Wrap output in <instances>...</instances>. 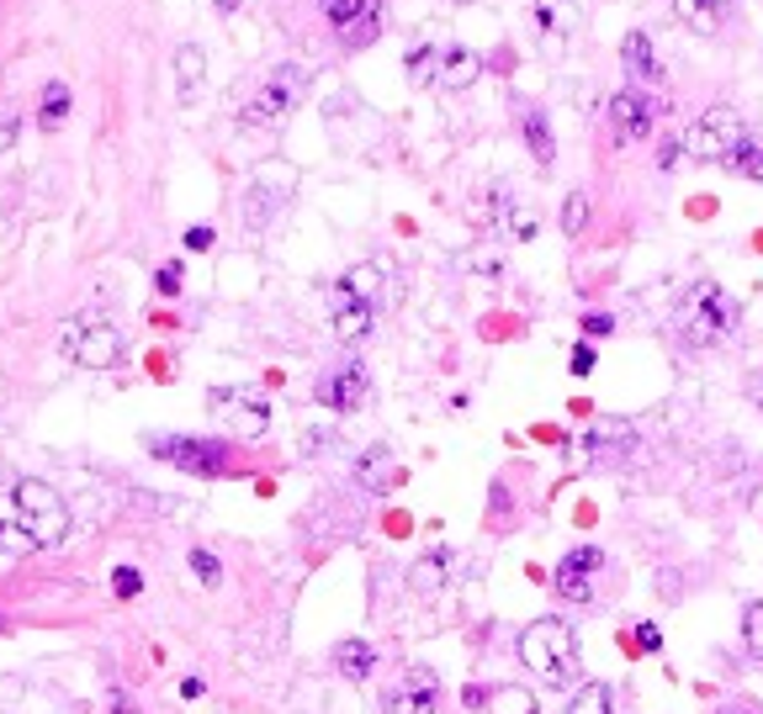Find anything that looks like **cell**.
I'll return each mask as SVG.
<instances>
[{
	"mask_svg": "<svg viewBox=\"0 0 763 714\" xmlns=\"http://www.w3.org/2000/svg\"><path fill=\"white\" fill-rule=\"evenodd\" d=\"M519 661L551 688H579V635L568 620H536L530 630H519Z\"/></svg>",
	"mask_w": 763,
	"mask_h": 714,
	"instance_id": "6da1fadb",
	"label": "cell"
},
{
	"mask_svg": "<svg viewBox=\"0 0 763 714\" xmlns=\"http://www.w3.org/2000/svg\"><path fill=\"white\" fill-rule=\"evenodd\" d=\"M11 513H16V524L32 535L37 551H54V545L69 540V503L59 498V487H48L43 476H22L11 487Z\"/></svg>",
	"mask_w": 763,
	"mask_h": 714,
	"instance_id": "7a4b0ae2",
	"label": "cell"
},
{
	"mask_svg": "<svg viewBox=\"0 0 763 714\" xmlns=\"http://www.w3.org/2000/svg\"><path fill=\"white\" fill-rule=\"evenodd\" d=\"M737 318H742V307H737L716 281H700V286H689V297L678 307V328H684V339L689 344H721V339H732L737 333Z\"/></svg>",
	"mask_w": 763,
	"mask_h": 714,
	"instance_id": "3957f363",
	"label": "cell"
},
{
	"mask_svg": "<svg viewBox=\"0 0 763 714\" xmlns=\"http://www.w3.org/2000/svg\"><path fill=\"white\" fill-rule=\"evenodd\" d=\"M59 350L86 371H112L123 360V333L106 324L101 313H75L59 324Z\"/></svg>",
	"mask_w": 763,
	"mask_h": 714,
	"instance_id": "277c9868",
	"label": "cell"
},
{
	"mask_svg": "<svg viewBox=\"0 0 763 714\" xmlns=\"http://www.w3.org/2000/svg\"><path fill=\"white\" fill-rule=\"evenodd\" d=\"M307 95V69H298V64H281L266 86L255 90L245 101V112H239V127L245 133H255V127H281V122L298 112V101Z\"/></svg>",
	"mask_w": 763,
	"mask_h": 714,
	"instance_id": "5b68a950",
	"label": "cell"
},
{
	"mask_svg": "<svg viewBox=\"0 0 763 714\" xmlns=\"http://www.w3.org/2000/svg\"><path fill=\"white\" fill-rule=\"evenodd\" d=\"M742 138H748V122L737 117L732 106H710L700 122H689V133H684L678 149L689 154V159H700V165H721Z\"/></svg>",
	"mask_w": 763,
	"mask_h": 714,
	"instance_id": "8992f818",
	"label": "cell"
},
{
	"mask_svg": "<svg viewBox=\"0 0 763 714\" xmlns=\"http://www.w3.org/2000/svg\"><path fill=\"white\" fill-rule=\"evenodd\" d=\"M149 450L165 455L176 472H191V476L228 472V445H223V440H202V434H154Z\"/></svg>",
	"mask_w": 763,
	"mask_h": 714,
	"instance_id": "52a82bcc",
	"label": "cell"
},
{
	"mask_svg": "<svg viewBox=\"0 0 763 714\" xmlns=\"http://www.w3.org/2000/svg\"><path fill=\"white\" fill-rule=\"evenodd\" d=\"M207 408H213L228 429L249 434V440H260V434L271 429V403H266L255 387H213L207 392Z\"/></svg>",
	"mask_w": 763,
	"mask_h": 714,
	"instance_id": "ba28073f",
	"label": "cell"
},
{
	"mask_svg": "<svg viewBox=\"0 0 763 714\" xmlns=\"http://www.w3.org/2000/svg\"><path fill=\"white\" fill-rule=\"evenodd\" d=\"M579 450L594 461V466H620L631 450H637V423L631 418H594L579 434Z\"/></svg>",
	"mask_w": 763,
	"mask_h": 714,
	"instance_id": "9c48e42d",
	"label": "cell"
},
{
	"mask_svg": "<svg viewBox=\"0 0 763 714\" xmlns=\"http://www.w3.org/2000/svg\"><path fill=\"white\" fill-rule=\"evenodd\" d=\"M367 392H371L367 365H361V360H345L339 371H329V376H324V382L313 387V397H318V403H324L329 413L345 418V413H356V408L367 403Z\"/></svg>",
	"mask_w": 763,
	"mask_h": 714,
	"instance_id": "30bf717a",
	"label": "cell"
},
{
	"mask_svg": "<svg viewBox=\"0 0 763 714\" xmlns=\"http://www.w3.org/2000/svg\"><path fill=\"white\" fill-rule=\"evenodd\" d=\"M599 566H605V556H599L594 545H579V551H568V556L557 562V577H551V588L568 598V603H588V593H594V577H599Z\"/></svg>",
	"mask_w": 763,
	"mask_h": 714,
	"instance_id": "8fae6325",
	"label": "cell"
},
{
	"mask_svg": "<svg viewBox=\"0 0 763 714\" xmlns=\"http://www.w3.org/2000/svg\"><path fill=\"white\" fill-rule=\"evenodd\" d=\"M435 693H440L435 672L429 667H408V678L382 693V714H435Z\"/></svg>",
	"mask_w": 763,
	"mask_h": 714,
	"instance_id": "7c38bea8",
	"label": "cell"
},
{
	"mask_svg": "<svg viewBox=\"0 0 763 714\" xmlns=\"http://www.w3.org/2000/svg\"><path fill=\"white\" fill-rule=\"evenodd\" d=\"M329 324H335V333L345 344H361L371 328H377V307L361 297H350L345 286H335V292H329Z\"/></svg>",
	"mask_w": 763,
	"mask_h": 714,
	"instance_id": "4fadbf2b",
	"label": "cell"
},
{
	"mask_svg": "<svg viewBox=\"0 0 763 714\" xmlns=\"http://www.w3.org/2000/svg\"><path fill=\"white\" fill-rule=\"evenodd\" d=\"M652 117H658V112H652V101H647L637 86H626L610 95L615 138H647V133H652Z\"/></svg>",
	"mask_w": 763,
	"mask_h": 714,
	"instance_id": "5bb4252c",
	"label": "cell"
},
{
	"mask_svg": "<svg viewBox=\"0 0 763 714\" xmlns=\"http://www.w3.org/2000/svg\"><path fill=\"white\" fill-rule=\"evenodd\" d=\"M673 16L700 37H716L732 22V0H673Z\"/></svg>",
	"mask_w": 763,
	"mask_h": 714,
	"instance_id": "9a60e30c",
	"label": "cell"
},
{
	"mask_svg": "<svg viewBox=\"0 0 763 714\" xmlns=\"http://www.w3.org/2000/svg\"><path fill=\"white\" fill-rule=\"evenodd\" d=\"M620 64H626V75L641 80V86H658L663 80V64L652 54V37L647 32H626V43H620Z\"/></svg>",
	"mask_w": 763,
	"mask_h": 714,
	"instance_id": "2e32d148",
	"label": "cell"
},
{
	"mask_svg": "<svg viewBox=\"0 0 763 714\" xmlns=\"http://www.w3.org/2000/svg\"><path fill=\"white\" fill-rule=\"evenodd\" d=\"M202 80H207V54L197 43H181L176 48V95L181 101H197L202 95Z\"/></svg>",
	"mask_w": 763,
	"mask_h": 714,
	"instance_id": "e0dca14e",
	"label": "cell"
},
{
	"mask_svg": "<svg viewBox=\"0 0 763 714\" xmlns=\"http://www.w3.org/2000/svg\"><path fill=\"white\" fill-rule=\"evenodd\" d=\"M287 196H292L287 185H266V180H255V185L245 191V223H249V228H266L276 212H281Z\"/></svg>",
	"mask_w": 763,
	"mask_h": 714,
	"instance_id": "ac0fdd59",
	"label": "cell"
},
{
	"mask_svg": "<svg viewBox=\"0 0 763 714\" xmlns=\"http://www.w3.org/2000/svg\"><path fill=\"white\" fill-rule=\"evenodd\" d=\"M483 75V59L472 48H440V86L446 90H467Z\"/></svg>",
	"mask_w": 763,
	"mask_h": 714,
	"instance_id": "d6986e66",
	"label": "cell"
},
{
	"mask_svg": "<svg viewBox=\"0 0 763 714\" xmlns=\"http://www.w3.org/2000/svg\"><path fill=\"white\" fill-rule=\"evenodd\" d=\"M536 22L551 32V37H573L583 27V5L579 0H536Z\"/></svg>",
	"mask_w": 763,
	"mask_h": 714,
	"instance_id": "ffe728a7",
	"label": "cell"
},
{
	"mask_svg": "<svg viewBox=\"0 0 763 714\" xmlns=\"http://www.w3.org/2000/svg\"><path fill=\"white\" fill-rule=\"evenodd\" d=\"M356 481H361L367 492H382V487H393V481H397L393 450H388V445H371L367 455L356 461Z\"/></svg>",
	"mask_w": 763,
	"mask_h": 714,
	"instance_id": "44dd1931",
	"label": "cell"
},
{
	"mask_svg": "<svg viewBox=\"0 0 763 714\" xmlns=\"http://www.w3.org/2000/svg\"><path fill=\"white\" fill-rule=\"evenodd\" d=\"M339 286H345L350 297H361V302L377 307V292L388 286V265H382V260H361V265H350L345 275H339Z\"/></svg>",
	"mask_w": 763,
	"mask_h": 714,
	"instance_id": "7402d4cb",
	"label": "cell"
},
{
	"mask_svg": "<svg viewBox=\"0 0 763 714\" xmlns=\"http://www.w3.org/2000/svg\"><path fill=\"white\" fill-rule=\"evenodd\" d=\"M446 571H451V551H429L408 566V588L414 593H440L446 588Z\"/></svg>",
	"mask_w": 763,
	"mask_h": 714,
	"instance_id": "603a6c76",
	"label": "cell"
},
{
	"mask_svg": "<svg viewBox=\"0 0 763 714\" xmlns=\"http://www.w3.org/2000/svg\"><path fill=\"white\" fill-rule=\"evenodd\" d=\"M335 661H339V672H345V678H356V683H361V678H371V672H377V661H382V656H377V646H371V641H339Z\"/></svg>",
	"mask_w": 763,
	"mask_h": 714,
	"instance_id": "cb8c5ba5",
	"label": "cell"
},
{
	"mask_svg": "<svg viewBox=\"0 0 763 714\" xmlns=\"http://www.w3.org/2000/svg\"><path fill=\"white\" fill-rule=\"evenodd\" d=\"M403 69H408V86H440V48L435 43H414L403 54Z\"/></svg>",
	"mask_w": 763,
	"mask_h": 714,
	"instance_id": "d4e9b609",
	"label": "cell"
},
{
	"mask_svg": "<svg viewBox=\"0 0 763 714\" xmlns=\"http://www.w3.org/2000/svg\"><path fill=\"white\" fill-rule=\"evenodd\" d=\"M69 106H75L69 86H64V80H48V86H43V101H37V117H43V127H59V122L69 117Z\"/></svg>",
	"mask_w": 763,
	"mask_h": 714,
	"instance_id": "484cf974",
	"label": "cell"
},
{
	"mask_svg": "<svg viewBox=\"0 0 763 714\" xmlns=\"http://www.w3.org/2000/svg\"><path fill=\"white\" fill-rule=\"evenodd\" d=\"M489 710L493 714H541L536 710V699H530V688H519V683L489 688Z\"/></svg>",
	"mask_w": 763,
	"mask_h": 714,
	"instance_id": "4316f807",
	"label": "cell"
},
{
	"mask_svg": "<svg viewBox=\"0 0 763 714\" xmlns=\"http://www.w3.org/2000/svg\"><path fill=\"white\" fill-rule=\"evenodd\" d=\"M568 714H615V699H610V683H579Z\"/></svg>",
	"mask_w": 763,
	"mask_h": 714,
	"instance_id": "83f0119b",
	"label": "cell"
},
{
	"mask_svg": "<svg viewBox=\"0 0 763 714\" xmlns=\"http://www.w3.org/2000/svg\"><path fill=\"white\" fill-rule=\"evenodd\" d=\"M721 165H727V170H732V175L763 180V149H759V144H753V138H742V144H737V149L727 154V159H721Z\"/></svg>",
	"mask_w": 763,
	"mask_h": 714,
	"instance_id": "f1b7e54d",
	"label": "cell"
},
{
	"mask_svg": "<svg viewBox=\"0 0 763 714\" xmlns=\"http://www.w3.org/2000/svg\"><path fill=\"white\" fill-rule=\"evenodd\" d=\"M525 144H530V154H536L541 165H551V159H557V138H551V127H547V117H541V112H530V117H525Z\"/></svg>",
	"mask_w": 763,
	"mask_h": 714,
	"instance_id": "f546056e",
	"label": "cell"
},
{
	"mask_svg": "<svg viewBox=\"0 0 763 714\" xmlns=\"http://www.w3.org/2000/svg\"><path fill=\"white\" fill-rule=\"evenodd\" d=\"M371 5H377V0H318V11H324L335 27H356Z\"/></svg>",
	"mask_w": 763,
	"mask_h": 714,
	"instance_id": "4dcf8cb0",
	"label": "cell"
},
{
	"mask_svg": "<svg viewBox=\"0 0 763 714\" xmlns=\"http://www.w3.org/2000/svg\"><path fill=\"white\" fill-rule=\"evenodd\" d=\"M742 646L753 661H763V598H753L748 609H742Z\"/></svg>",
	"mask_w": 763,
	"mask_h": 714,
	"instance_id": "1f68e13d",
	"label": "cell"
},
{
	"mask_svg": "<svg viewBox=\"0 0 763 714\" xmlns=\"http://www.w3.org/2000/svg\"><path fill=\"white\" fill-rule=\"evenodd\" d=\"M0 551H5L11 562H22V556H32V551H37V545H32V535L22 530V524H16V513H11V519H0Z\"/></svg>",
	"mask_w": 763,
	"mask_h": 714,
	"instance_id": "d6a6232c",
	"label": "cell"
},
{
	"mask_svg": "<svg viewBox=\"0 0 763 714\" xmlns=\"http://www.w3.org/2000/svg\"><path fill=\"white\" fill-rule=\"evenodd\" d=\"M186 566H191V577H197L202 588H217V582H223V562H217L213 551H202V545H191Z\"/></svg>",
	"mask_w": 763,
	"mask_h": 714,
	"instance_id": "836d02e7",
	"label": "cell"
},
{
	"mask_svg": "<svg viewBox=\"0 0 763 714\" xmlns=\"http://www.w3.org/2000/svg\"><path fill=\"white\" fill-rule=\"evenodd\" d=\"M583 228H588V196L573 191V196L562 202V234H583Z\"/></svg>",
	"mask_w": 763,
	"mask_h": 714,
	"instance_id": "e575fe53",
	"label": "cell"
},
{
	"mask_svg": "<svg viewBox=\"0 0 763 714\" xmlns=\"http://www.w3.org/2000/svg\"><path fill=\"white\" fill-rule=\"evenodd\" d=\"M181 286H186V270L176 265V260L154 270V292H159V297H181Z\"/></svg>",
	"mask_w": 763,
	"mask_h": 714,
	"instance_id": "d590c367",
	"label": "cell"
},
{
	"mask_svg": "<svg viewBox=\"0 0 763 714\" xmlns=\"http://www.w3.org/2000/svg\"><path fill=\"white\" fill-rule=\"evenodd\" d=\"M112 593H117V598H138V593H144V571H138V566H117V571H112Z\"/></svg>",
	"mask_w": 763,
	"mask_h": 714,
	"instance_id": "8d00e7d4",
	"label": "cell"
},
{
	"mask_svg": "<svg viewBox=\"0 0 763 714\" xmlns=\"http://www.w3.org/2000/svg\"><path fill=\"white\" fill-rule=\"evenodd\" d=\"M377 22H382V5H371L367 16L350 27V48H361V43H371V32H377Z\"/></svg>",
	"mask_w": 763,
	"mask_h": 714,
	"instance_id": "74e56055",
	"label": "cell"
},
{
	"mask_svg": "<svg viewBox=\"0 0 763 714\" xmlns=\"http://www.w3.org/2000/svg\"><path fill=\"white\" fill-rule=\"evenodd\" d=\"M610 328H615L610 313H588V318H583V333H594V339H605Z\"/></svg>",
	"mask_w": 763,
	"mask_h": 714,
	"instance_id": "f35d334b",
	"label": "cell"
},
{
	"mask_svg": "<svg viewBox=\"0 0 763 714\" xmlns=\"http://www.w3.org/2000/svg\"><path fill=\"white\" fill-rule=\"evenodd\" d=\"M637 646H641V651H663V630H658V625H637Z\"/></svg>",
	"mask_w": 763,
	"mask_h": 714,
	"instance_id": "ab89813d",
	"label": "cell"
},
{
	"mask_svg": "<svg viewBox=\"0 0 763 714\" xmlns=\"http://www.w3.org/2000/svg\"><path fill=\"white\" fill-rule=\"evenodd\" d=\"M594 371V344H573V376H588Z\"/></svg>",
	"mask_w": 763,
	"mask_h": 714,
	"instance_id": "60d3db41",
	"label": "cell"
},
{
	"mask_svg": "<svg viewBox=\"0 0 763 714\" xmlns=\"http://www.w3.org/2000/svg\"><path fill=\"white\" fill-rule=\"evenodd\" d=\"M207 243H213V228H207V223L186 228V249H207Z\"/></svg>",
	"mask_w": 763,
	"mask_h": 714,
	"instance_id": "b9f144b4",
	"label": "cell"
},
{
	"mask_svg": "<svg viewBox=\"0 0 763 714\" xmlns=\"http://www.w3.org/2000/svg\"><path fill=\"white\" fill-rule=\"evenodd\" d=\"M329 440H339V434H329V429H313V434L303 440V450H307V455H318V450L329 445Z\"/></svg>",
	"mask_w": 763,
	"mask_h": 714,
	"instance_id": "7bdbcfd3",
	"label": "cell"
},
{
	"mask_svg": "<svg viewBox=\"0 0 763 714\" xmlns=\"http://www.w3.org/2000/svg\"><path fill=\"white\" fill-rule=\"evenodd\" d=\"M16 144V117H0V154Z\"/></svg>",
	"mask_w": 763,
	"mask_h": 714,
	"instance_id": "ee69618b",
	"label": "cell"
},
{
	"mask_svg": "<svg viewBox=\"0 0 763 714\" xmlns=\"http://www.w3.org/2000/svg\"><path fill=\"white\" fill-rule=\"evenodd\" d=\"M461 704H467V710H483V704H489V688H467Z\"/></svg>",
	"mask_w": 763,
	"mask_h": 714,
	"instance_id": "f6af8a7d",
	"label": "cell"
},
{
	"mask_svg": "<svg viewBox=\"0 0 763 714\" xmlns=\"http://www.w3.org/2000/svg\"><path fill=\"white\" fill-rule=\"evenodd\" d=\"M106 714H138V710H133V704H127L123 693H112V699H106Z\"/></svg>",
	"mask_w": 763,
	"mask_h": 714,
	"instance_id": "bcb514c9",
	"label": "cell"
},
{
	"mask_svg": "<svg viewBox=\"0 0 763 714\" xmlns=\"http://www.w3.org/2000/svg\"><path fill=\"white\" fill-rule=\"evenodd\" d=\"M181 693H186V699H202V693H207V683H202V678H186Z\"/></svg>",
	"mask_w": 763,
	"mask_h": 714,
	"instance_id": "7dc6e473",
	"label": "cell"
},
{
	"mask_svg": "<svg viewBox=\"0 0 763 714\" xmlns=\"http://www.w3.org/2000/svg\"><path fill=\"white\" fill-rule=\"evenodd\" d=\"M673 159H678V138H669V144H663V170H673Z\"/></svg>",
	"mask_w": 763,
	"mask_h": 714,
	"instance_id": "c3c4849f",
	"label": "cell"
},
{
	"mask_svg": "<svg viewBox=\"0 0 763 714\" xmlns=\"http://www.w3.org/2000/svg\"><path fill=\"white\" fill-rule=\"evenodd\" d=\"M217 11H223V16H234V11H239V0H217Z\"/></svg>",
	"mask_w": 763,
	"mask_h": 714,
	"instance_id": "681fc988",
	"label": "cell"
},
{
	"mask_svg": "<svg viewBox=\"0 0 763 714\" xmlns=\"http://www.w3.org/2000/svg\"><path fill=\"white\" fill-rule=\"evenodd\" d=\"M721 714H753V710H721Z\"/></svg>",
	"mask_w": 763,
	"mask_h": 714,
	"instance_id": "f907efd6",
	"label": "cell"
},
{
	"mask_svg": "<svg viewBox=\"0 0 763 714\" xmlns=\"http://www.w3.org/2000/svg\"><path fill=\"white\" fill-rule=\"evenodd\" d=\"M461 5H467V0H461Z\"/></svg>",
	"mask_w": 763,
	"mask_h": 714,
	"instance_id": "816d5d0a",
	"label": "cell"
}]
</instances>
